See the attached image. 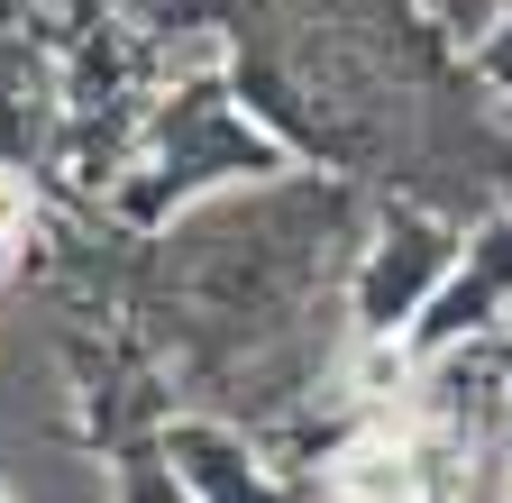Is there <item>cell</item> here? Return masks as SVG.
Segmentation results:
<instances>
[{
	"label": "cell",
	"mask_w": 512,
	"mask_h": 503,
	"mask_svg": "<svg viewBox=\"0 0 512 503\" xmlns=\"http://www.w3.org/2000/svg\"><path fill=\"white\" fill-rule=\"evenodd\" d=\"M330 485H339V503H421V458H412V439L366 430V439L339 449Z\"/></svg>",
	"instance_id": "6da1fadb"
},
{
	"label": "cell",
	"mask_w": 512,
	"mask_h": 503,
	"mask_svg": "<svg viewBox=\"0 0 512 503\" xmlns=\"http://www.w3.org/2000/svg\"><path fill=\"white\" fill-rule=\"evenodd\" d=\"M19 220H28V193L10 174H0V257H10V238H19Z\"/></svg>",
	"instance_id": "7a4b0ae2"
}]
</instances>
